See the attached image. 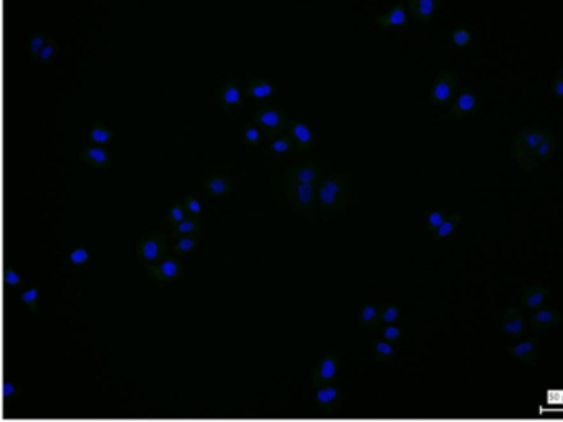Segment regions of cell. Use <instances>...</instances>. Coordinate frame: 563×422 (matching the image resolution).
Returning a JSON list of instances; mask_svg holds the SVG:
<instances>
[{"instance_id": "1", "label": "cell", "mask_w": 563, "mask_h": 422, "mask_svg": "<svg viewBox=\"0 0 563 422\" xmlns=\"http://www.w3.org/2000/svg\"><path fill=\"white\" fill-rule=\"evenodd\" d=\"M451 92H453V86H451V82L448 81V79H441V81H438L433 89L434 98H437L438 101H446V99L450 98Z\"/></svg>"}, {"instance_id": "2", "label": "cell", "mask_w": 563, "mask_h": 422, "mask_svg": "<svg viewBox=\"0 0 563 422\" xmlns=\"http://www.w3.org/2000/svg\"><path fill=\"white\" fill-rule=\"evenodd\" d=\"M338 191L339 185H335L334 181H328L321 190V200L324 201L325 204L334 203V197L338 195Z\"/></svg>"}, {"instance_id": "3", "label": "cell", "mask_w": 563, "mask_h": 422, "mask_svg": "<svg viewBox=\"0 0 563 422\" xmlns=\"http://www.w3.org/2000/svg\"><path fill=\"white\" fill-rule=\"evenodd\" d=\"M437 9V0H417V12L423 16H430Z\"/></svg>"}, {"instance_id": "4", "label": "cell", "mask_w": 563, "mask_h": 422, "mask_svg": "<svg viewBox=\"0 0 563 422\" xmlns=\"http://www.w3.org/2000/svg\"><path fill=\"white\" fill-rule=\"evenodd\" d=\"M405 22H407V12L404 9L391 10L390 15H388V23L390 25L400 26Z\"/></svg>"}, {"instance_id": "5", "label": "cell", "mask_w": 563, "mask_h": 422, "mask_svg": "<svg viewBox=\"0 0 563 422\" xmlns=\"http://www.w3.org/2000/svg\"><path fill=\"white\" fill-rule=\"evenodd\" d=\"M474 104H476V99H474L471 92H463V95L457 98V106H460V109H463V111H470V109L474 108Z\"/></svg>"}, {"instance_id": "6", "label": "cell", "mask_w": 563, "mask_h": 422, "mask_svg": "<svg viewBox=\"0 0 563 422\" xmlns=\"http://www.w3.org/2000/svg\"><path fill=\"white\" fill-rule=\"evenodd\" d=\"M143 251L146 259H156L157 254H159V246H157L156 241H147V243L144 244Z\"/></svg>"}, {"instance_id": "7", "label": "cell", "mask_w": 563, "mask_h": 422, "mask_svg": "<svg viewBox=\"0 0 563 422\" xmlns=\"http://www.w3.org/2000/svg\"><path fill=\"white\" fill-rule=\"evenodd\" d=\"M262 122L265 125H269V127H275V125L279 124L278 112H275V111L263 112Z\"/></svg>"}, {"instance_id": "8", "label": "cell", "mask_w": 563, "mask_h": 422, "mask_svg": "<svg viewBox=\"0 0 563 422\" xmlns=\"http://www.w3.org/2000/svg\"><path fill=\"white\" fill-rule=\"evenodd\" d=\"M298 197H299V200L302 201V203H308V201L311 200V197H312L311 185H309V184L299 185Z\"/></svg>"}, {"instance_id": "9", "label": "cell", "mask_w": 563, "mask_h": 422, "mask_svg": "<svg viewBox=\"0 0 563 422\" xmlns=\"http://www.w3.org/2000/svg\"><path fill=\"white\" fill-rule=\"evenodd\" d=\"M335 375V365L332 359H325L324 363H322V369H321V376L324 379L332 378V376Z\"/></svg>"}, {"instance_id": "10", "label": "cell", "mask_w": 563, "mask_h": 422, "mask_svg": "<svg viewBox=\"0 0 563 422\" xmlns=\"http://www.w3.org/2000/svg\"><path fill=\"white\" fill-rule=\"evenodd\" d=\"M295 134H296V137H298L299 141H301V142H309V141H311V132H309V129L306 127L305 124L296 125Z\"/></svg>"}, {"instance_id": "11", "label": "cell", "mask_w": 563, "mask_h": 422, "mask_svg": "<svg viewBox=\"0 0 563 422\" xmlns=\"http://www.w3.org/2000/svg\"><path fill=\"white\" fill-rule=\"evenodd\" d=\"M252 92L256 98H266V96L272 95L273 88L269 85L253 86Z\"/></svg>"}, {"instance_id": "12", "label": "cell", "mask_w": 563, "mask_h": 422, "mask_svg": "<svg viewBox=\"0 0 563 422\" xmlns=\"http://www.w3.org/2000/svg\"><path fill=\"white\" fill-rule=\"evenodd\" d=\"M335 396H338V391L332 388L321 389V391L318 392V399L321 402H331Z\"/></svg>"}, {"instance_id": "13", "label": "cell", "mask_w": 563, "mask_h": 422, "mask_svg": "<svg viewBox=\"0 0 563 422\" xmlns=\"http://www.w3.org/2000/svg\"><path fill=\"white\" fill-rule=\"evenodd\" d=\"M161 273L166 277H174L177 274V264L173 263V260H167L161 266Z\"/></svg>"}, {"instance_id": "14", "label": "cell", "mask_w": 563, "mask_h": 422, "mask_svg": "<svg viewBox=\"0 0 563 422\" xmlns=\"http://www.w3.org/2000/svg\"><path fill=\"white\" fill-rule=\"evenodd\" d=\"M470 38V33H467L466 30H457V32L454 33V43H456V45H466Z\"/></svg>"}, {"instance_id": "15", "label": "cell", "mask_w": 563, "mask_h": 422, "mask_svg": "<svg viewBox=\"0 0 563 422\" xmlns=\"http://www.w3.org/2000/svg\"><path fill=\"white\" fill-rule=\"evenodd\" d=\"M240 101V92L236 88H229L225 91V102L229 104H236Z\"/></svg>"}, {"instance_id": "16", "label": "cell", "mask_w": 563, "mask_h": 422, "mask_svg": "<svg viewBox=\"0 0 563 422\" xmlns=\"http://www.w3.org/2000/svg\"><path fill=\"white\" fill-rule=\"evenodd\" d=\"M71 263L81 264L88 259V253L85 249L74 251L70 256Z\"/></svg>"}, {"instance_id": "17", "label": "cell", "mask_w": 563, "mask_h": 422, "mask_svg": "<svg viewBox=\"0 0 563 422\" xmlns=\"http://www.w3.org/2000/svg\"><path fill=\"white\" fill-rule=\"evenodd\" d=\"M225 188L227 185L222 178H216V180H212V184H210V190H212L213 193H222V191H225Z\"/></svg>"}, {"instance_id": "18", "label": "cell", "mask_w": 563, "mask_h": 422, "mask_svg": "<svg viewBox=\"0 0 563 422\" xmlns=\"http://www.w3.org/2000/svg\"><path fill=\"white\" fill-rule=\"evenodd\" d=\"M110 138V134L107 131H101V129H95L93 131V141L98 142V144H103Z\"/></svg>"}, {"instance_id": "19", "label": "cell", "mask_w": 563, "mask_h": 422, "mask_svg": "<svg viewBox=\"0 0 563 422\" xmlns=\"http://www.w3.org/2000/svg\"><path fill=\"white\" fill-rule=\"evenodd\" d=\"M314 170H311V168H306V170H302L301 174H299V180H301L302 184H309V181L314 180Z\"/></svg>"}, {"instance_id": "20", "label": "cell", "mask_w": 563, "mask_h": 422, "mask_svg": "<svg viewBox=\"0 0 563 422\" xmlns=\"http://www.w3.org/2000/svg\"><path fill=\"white\" fill-rule=\"evenodd\" d=\"M88 155H90L91 158H95L97 162H104L107 160V154H104L101 148H91L90 152H88Z\"/></svg>"}, {"instance_id": "21", "label": "cell", "mask_w": 563, "mask_h": 422, "mask_svg": "<svg viewBox=\"0 0 563 422\" xmlns=\"http://www.w3.org/2000/svg\"><path fill=\"white\" fill-rule=\"evenodd\" d=\"M38 290L32 289L29 290V292H25L24 296H22V299L25 300V302H34L35 299H37Z\"/></svg>"}, {"instance_id": "22", "label": "cell", "mask_w": 563, "mask_h": 422, "mask_svg": "<svg viewBox=\"0 0 563 422\" xmlns=\"http://www.w3.org/2000/svg\"><path fill=\"white\" fill-rule=\"evenodd\" d=\"M179 247L183 251H190L194 247V241L192 240H183L179 243Z\"/></svg>"}, {"instance_id": "23", "label": "cell", "mask_w": 563, "mask_h": 422, "mask_svg": "<svg viewBox=\"0 0 563 422\" xmlns=\"http://www.w3.org/2000/svg\"><path fill=\"white\" fill-rule=\"evenodd\" d=\"M273 147H275V151L276 152H285V151H288V144H286L285 141H276L275 142V145H273Z\"/></svg>"}, {"instance_id": "24", "label": "cell", "mask_w": 563, "mask_h": 422, "mask_svg": "<svg viewBox=\"0 0 563 422\" xmlns=\"http://www.w3.org/2000/svg\"><path fill=\"white\" fill-rule=\"evenodd\" d=\"M375 315V309L374 307H368V309L364 310V320H371L372 316Z\"/></svg>"}, {"instance_id": "25", "label": "cell", "mask_w": 563, "mask_h": 422, "mask_svg": "<svg viewBox=\"0 0 563 422\" xmlns=\"http://www.w3.org/2000/svg\"><path fill=\"white\" fill-rule=\"evenodd\" d=\"M246 137H249L250 141H256V138H258V131H256V129H250V131L246 132Z\"/></svg>"}, {"instance_id": "26", "label": "cell", "mask_w": 563, "mask_h": 422, "mask_svg": "<svg viewBox=\"0 0 563 422\" xmlns=\"http://www.w3.org/2000/svg\"><path fill=\"white\" fill-rule=\"evenodd\" d=\"M179 227H180V231H184V233H186V231L192 230L194 224L190 223V221H183V223H180Z\"/></svg>"}, {"instance_id": "27", "label": "cell", "mask_w": 563, "mask_h": 422, "mask_svg": "<svg viewBox=\"0 0 563 422\" xmlns=\"http://www.w3.org/2000/svg\"><path fill=\"white\" fill-rule=\"evenodd\" d=\"M5 277H8L9 284H18L19 280H21V279H19V276L15 273H8V276H5Z\"/></svg>"}, {"instance_id": "28", "label": "cell", "mask_w": 563, "mask_h": 422, "mask_svg": "<svg viewBox=\"0 0 563 422\" xmlns=\"http://www.w3.org/2000/svg\"><path fill=\"white\" fill-rule=\"evenodd\" d=\"M173 216H174V220H177V221L183 220V216H184L183 211H180L179 208H174Z\"/></svg>"}, {"instance_id": "29", "label": "cell", "mask_w": 563, "mask_h": 422, "mask_svg": "<svg viewBox=\"0 0 563 422\" xmlns=\"http://www.w3.org/2000/svg\"><path fill=\"white\" fill-rule=\"evenodd\" d=\"M189 207H190V210L196 211V213H197V211H200L199 201H196V200L190 201Z\"/></svg>"}, {"instance_id": "30", "label": "cell", "mask_w": 563, "mask_h": 422, "mask_svg": "<svg viewBox=\"0 0 563 422\" xmlns=\"http://www.w3.org/2000/svg\"><path fill=\"white\" fill-rule=\"evenodd\" d=\"M378 352L390 353L391 348L390 346L385 345V343H382V345H378Z\"/></svg>"}, {"instance_id": "31", "label": "cell", "mask_w": 563, "mask_h": 422, "mask_svg": "<svg viewBox=\"0 0 563 422\" xmlns=\"http://www.w3.org/2000/svg\"><path fill=\"white\" fill-rule=\"evenodd\" d=\"M395 313H397V312H395V309H390V310H388V312H387V313H385V319H387V320H394V319H395Z\"/></svg>"}, {"instance_id": "32", "label": "cell", "mask_w": 563, "mask_h": 422, "mask_svg": "<svg viewBox=\"0 0 563 422\" xmlns=\"http://www.w3.org/2000/svg\"><path fill=\"white\" fill-rule=\"evenodd\" d=\"M398 332L397 329H388L387 336L388 338H394V336H397Z\"/></svg>"}, {"instance_id": "33", "label": "cell", "mask_w": 563, "mask_h": 422, "mask_svg": "<svg viewBox=\"0 0 563 422\" xmlns=\"http://www.w3.org/2000/svg\"><path fill=\"white\" fill-rule=\"evenodd\" d=\"M14 392V388L11 385H5V396H11Z\"/></svg>"}]
</instances>
